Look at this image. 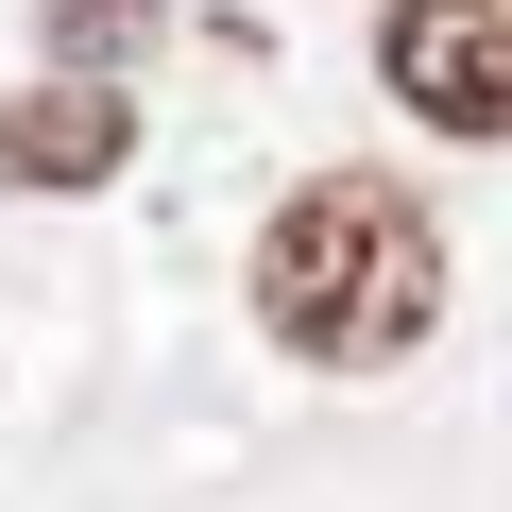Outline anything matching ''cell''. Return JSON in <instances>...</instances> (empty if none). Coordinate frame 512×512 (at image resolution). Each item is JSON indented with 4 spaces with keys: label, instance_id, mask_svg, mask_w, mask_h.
<instances>
[{
    "label": "cell",
    "instance_id": "1",
    "mask_svg": "<svg viewBox=\"0 0 512 512\" xmlns=\"http://www.w3.org/2000/svg\"><path fill=\"white\" fill-rule=\"evenodd\" d=\"M256 325L308 376H393L444 325V222L393 171H308L274 222H256Z\"/></svg>",
    "mask_w": 512,
    "mask_h": 512
},
{
    "label": "cell",
    "instance_id": "2",
    "mask_svg": "<svg viewBox=\"0 0 512 512\" xmlns=\"http://www.w3.org/2000/svg\"><path fill=\"white\" fill-rule=\"evenodd\" d=\"M376 69L427 137H512V0H393Z\"/></svg>",
    "mask_w": 512,
    "mask_h": 512
},
{
    "label": "cell",
    "instance_id": "4",
    "mask_svg": "<svg viewBox=\"0 0 512 512\" xmlns=\"http://www.w3.org/2000/svg\"><path fill=\"white\" fill-rule=\"evenodd\" d=\"M35 35H52V69H103V86H120V52H137V0H35Z\"/></svg>",
    "mask_w": 512,
    "mask_h": 512
},
{
    "label": "cell",
    "instance_id": "3",
    "mask_svg": "<svg viewBox=\"0 0 512 512\" xmlns=\"http://www.w3.org/2000/svg\"><path fill=\"white\" fill-rule=\"evenodd\" d=\"M120 154H137V103L103 69H52V86L0 103V188H103Z\"/></svg>",
    "mask_w": 512,
    "mask_h": 512
}]
</instances>
